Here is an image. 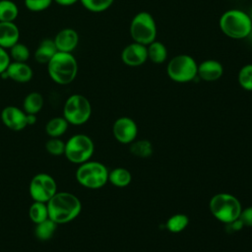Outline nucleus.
<instances>
[{"instance_id": "nucleus-32", "label": "nucleus", "mask_w": 252, "mask_h": 252, "mask_svg": "<svg viewBox=\"0 0 252 252\" xmlns=\"http://www.w3.org/2000/svg\"><path fill=\"white\" fill-rule=\"evenodd\" d=\"M53 0H24L26 8L31 12H42L48 9Z\"/></svg>"}, {"instance_id": "nucleus-16", "label": "nucleus", "mask_w": 252, "mask_h": 252, "mask_svg": "<svg viewBox=\"0 0 252 252\" xmlns=\"http://www.w3.org/2000/svg\"><path fill=\"white\" fill-rule=\"evenodd\" d=\"M223 74V67L220 62L208 59L201 62L197 68V76L206 82H214L219 80Z\"/></svg>"}, {"instance_id": "nucleus-22", "label": "nucleus", "mask_w": 252, "mask_h": 252, "mask_svg": "<svg viewBox=\"0 0 252 252\" xmlns=\"http://www.w3.org/2000/svg\"><path fill=\"white\" fill-rule=\"evenodd\" d=\"M57 229V223L49 218L41 222L35 224L34 235L38 240L46 241L49 240Z\"/></svg>"}, {"instance_id": "nucleus-35", "label": "nucleus", "mask_w": 252, "mask_h": 252, "mask_svg": "<svg viewBox=\"0 0 252 252\" xmlns=\"http://www.w3.org/2000/svg\"><path fill=\"white\" fill-rule=\"evenodd\" d=\"M53 1L60 6H72L80 0H53Z\"/></svg>"}, {"instance_id": "nucleus-26", "label": "nucleus", "mask_w": 252, "mask_h": 252, "mask_svg": "<svg viewBox=\"0 0 252 252\" xmlns=\"http://www.w3.org/2000/svg\"><path fill=\"white\" fill-rule=\"evenodd\" d=\"M11 61L16 62H27L30 58L31 52L29 47L21 42H17L11 48L8 49Z\"/></svg>"}, {"instance_id": "nucleus-24", "label": "nucleus", "mask_w": 252, "mask_h": 252, "mask_svg": "<svg viewBox=\"0 0 252 252\" xmlns=\"http://www.w3.org/2000/svg\"><path fill=\"white\" fill-rule=\"evenodd\" d=\"M131 179V173L123 167H117L108 172V181L116 187H126Z\"/></svg>"}, {"instance_id": "nucleus-29", "label": "nucleus", "mask_w": 252, "mask_h": 252, "mask_svg": "<svg viewBox=\"0 0 252 252\" xmlns=\"http://www.w3.org/2000/svg\"><path fill=\"white\" fill-rule=\"evenodd\" d=\"M130 151L134 156L140 158H148L153 154V147L149 141L140 140L131 145Z\"/></svg>"}, {"instance_id": "nucleus-20", "label": "nucleus", "mask_w": 252, "mask_h": 252, "mask_svg": "<svg viewBox=\"0 0 252 252\" xmlns=\"http://www.w3.org/2000/svg\"><path fill=\"white\" fill-rule=\"evenodd\" d=\"M148 59H150L155 64H161L167 58V49L163 43L155 40L149 45H147Z\"/></svg>"}, {"instance_id": "nucleus-28", "label": "nucleus", "mask_w": 252, "mask_h": 252, "mask_svg": "<svg viewBox=\"0 0 252 252\" xmlns=\"http://www.w3.org/2000/svg\"><path fill=\"white\" fill-rule=\"evenodd\" d=\"M80 2L88 11L100 13L110 8L114 0H80Z\"/></svg>"}, {"instance_id": "nucleus-13", "label": "nucleus", "mask_w": 252, "mask_h": 252, "mask_svg": "<svg viewBox=\"0 0 252 252\" xmlns=\"http://www.w3.org/2000/svg\"><path fill=\"white\" fill-rule=\"evenodd\" d=\"M122 62L130 67H138L148 60L147 46L133 41L126 45L121 52Z\"/></svg>"}, {"instance_id": "nucleus-21", "label": "nucleus", "mask_w": 252, "mask_h": 252, "mask_svg": "<svg viewBox=\"0 0 252 252\" xmlns=\"http://www.w3.org/2000/svg\"><path fill=\"white\" fill-rule=\"evenodd\" d=\"M69 123L62 117H53L45 125V132L50 138H59L67 131Z\"/></svg>"}, {"instance_id": "nucleus-19", "label": "nucleus", "mask_w": 252, "mask_h": 252, "mask_svg": "<svg viewBox=\"0 0 252 252\" xmlns=\"http://www.w3.org/2000/svg\"><path fill=\"white\" fill-rule=\"evenodd\" d=\"M43 96L37 92H32L26 95L23 101V110L27 114H36L43 107Z\"/></svg>"}, {"instance_id": "nucleus-10", "label": "nucleus", "mask_w": 252, "mask_h": 252, "mask_svg": "<svg viewBox=\"0 0 252 252\" xmlns=\"http://www.w3.org/2000/svg\"><path fill=\"white\" fill-rule=\"evenodd\" d=\"M29 192L33 201L47 203L57 192V184L51 175L37 173L30 182Z\"/></svg>"}, {"instance_id": "nucleus-15", "label": "nucleus", "mask_w": 252, "mask_h": 252, "mask_svg": "<svg viewBox=\"0 0 252 252\" xmlns=\"http://www.w3.org/2000/svg\"><path fill=\"white\" fill-rule=\"evenodd\" d=\"M33 71L32 68L27 62H16L11 61L7 70L1 75V77L9 78L10 80L25 84L32 79Z\"/></svg>"}, {"instance_id": "nucleus-18", "label": "nucleus", "mask_w": 252, "mask_h": 252, "mask_svg": "<svg viewBox=\"0 0 252 252\" xmlns=\"http://www.w3.org/2000/svg\"><path fill=\"white\" fill-rule=\"evenodd\" d=\"M57 52L53 38H44L37 45L33 56L37 63L47 64Z\"/></svg>"}, {"instance_id": "nucleus-25", "label": "nucleus", "mask_w": 252, "mask_h": 252, "mask_svg": "<svg viewBox=\"0 0 252 252\" xmlns=\"http://www.w3.org/2000/svg\"><path fill=\"white\" fill-rule=\"evenodd\" d=\"M29 217L30 220L35 224L48 219L47 204L43 202L33 201L29 209Z\"/></svg>"}, {"instance_id": "nucleus-5", "label": "nucleus", "mask_w": 252, "mask_h": 252, "mask_svg": "<svg viewBox=\"0 0 252 252\" xmlns=\"http://www.w3.org/2000/svg\"><path fill=\"white\" fill-rule=\"evenodd\" d=\"M76 179L84 187L98 189L108 181V170L98 161H86L79 164L76 170Z\"/></svg>"}, {"instance_id": "nucleus-6", "label": "nucleus", "mask_w": 252, "mask_h": 252, "mask_svg": "<svg viewBox=\"0 0 252 252\" xmlns=\"http://www.w3.org/2000/svg\"><path fill=\"white\" fill-rule=\"evenodd\" d=\"M130 35L133 41L146 46L155 41L157 25L154 17L148 12L136 14L130 24Z\"/></svg>"}, {"instance_id": "nucleus-17", "label": "nucleus", "mask_w": 252, "mask_h": 252, "mask_svg": "<svg viewBox=\"0 0 252 252\" xmlns=\"http://www.w3.org/2000/svg\"><path fill=\"white\" fill-rule=\"evenodd\" d=\"M20 39V30L15 22H0V46L11 48Z\"/></svg>"}, {"instance_id": "nucleus-30", "label": "nucleus", "mask_w": 252, "mask_h": 252, "mask_svg": "<svg viewBox=\"0 0 252 252\" xmlns=\"http://www.w3.org/2000/svg\"><path fill=\"white\" fill-rule=\"evenodd\" d=\"M237 80L242 89L252 91V64H246L239 70Z\"/></svg>"}, {"instance_id": "nucleus-7", "label": "nucleus", "mask_w": 252, "mask_h": 252, "mask_svg": "<svg viewBox=\"0 0 252 252\" xmlns=\"http://www.w3.org/2000/svg\"><path fill=\"white\" fill-rule=\"evenodd\" d=\"M92 105L89 99L80 94L70 95L63 106V117L69 124L83 125L91 117Z\"/></svg>"}, {"instance_id": "nucleus-2", "label": "nucleus", "mask_w": 252, "mask_h": 252, "mask_svg": "<svg viewBox=\"0 0 252 252\" xmlns=\"http://www.w3.org/2000/svg\"><path fill=\"white\" fill-rule=\"evenodd\" d=\"M50 79L58 85H69L78 74V62L72 53L58 51L46 64Z\"/></svg>"}, {"instance_id": "nucleus-11", "label": "nucleus", "mask_w": 252, "mask_h": 252, "mask_svg": "<svg viewBox=\"0 0 252 252\" xmlns=\"http://www.w3.org/2000/svg\"><path fill=\"white\" fill-rule=\"evenodd\" d=\"M113 135L115 139L123 144L131 143L138 134V127L135 121L129 117H120L113 124Z\"/></svg>"}, {"instance_id": "nucleus-23", "label": "nucleus", "mask_w": 252, "mask_h": 252, "mask_svg": "<svg viewBox=\"0 0 252 252\" xmlns=\"http://www.w3.org/2000/svg\"><path fill=\"white\" fill-rule=\"evenodd\" d=\"M19 16L18 5L12 0H0V22H15Z\"/></svg>"}, {"instance_id": "nucleus-1", "label": "nucleus", "mask_w": 252, "mask_h": 252, "mask_svg": "<svg viewBox=\"0 0 252 252\" xmlns=\"http://www.w3.org/2000/svg\"><path fill=\"white\" fill-rule=\"evenodd\" d=\"M46 204L48 218L57 224L73 220L82 211L80 199L70 192H56Z\"/></svg>"}, {"instance_id": "nucleus-4", "label": "nucleus", "mask_w": 252, "mask_h": 252, "mask_svg": "<svg viewBox=\"0 0 252 252\" xmlns=\"http://www.w3.org/2000/svg\"><path fill=\"white\" fill-rule=\"evenodd\" d=\"M210 210L217 220L228 223L239 219L242 208L240 202L234 196L227 193H219L211 199Z\"/></svg>"}, {"instance_id": "nucleus-14", "label": "nucleus", "mask_w": 252, "mask_h": 252, "mask_svg": "<svg viewBox=\"0 0 252 252\" xmlns=\"http://www.w3.org/2000/svg\"><path fill=\"white\" fill-rule=\"evenodd\" d=\"M53 40L58 51L72 53L79 44V34L74 29L65 28L56 33Z\"/></svg>"}, {"instance_id": "nucleus-31", "label": "nucleus", "mask_w": 252, "mask_h": 252, "mask_svg": "<svg viewBox=\"0 0 252 252\" xmlns=\"http://www.w3.org/2000/svg\"><path fill=\"white\" fill-rule=\"evenodd\" d=\"M45 150L51 156H62L65 152V142L60 138H50L45 143Z\"/></svg>"}, {"instance_id": "nucleus-3", "label": "nucleus", "mask_w": 252, "mask_h": 252, "mask_svg": "<svg viewBox=\"0 0 252 252\" xmlns=\"http://www.w3.org/2000/svg\"><path fill=\"white\" fill-rule=\"evenodd\" d=\"M220 29L223 34L233 39H242L252 32V20L244 11L231 9L220 18Z\"/></svg>"}, {"instance_id": "nucleus-12", "label": "nucleus", "mask_w": 252, "mask_h": 252, "mask_svg": "<svg viewBox=\"0 0 252 252\" xmlns=\"http://www.w3.org/2000/svg\"><path fill=\"white\" fill-rule=\"evenodd\" d=\"M1 119L3 124L13 131H21L28 126L27 113L14 105H8L3 108Z\"/></svg>"}, {"instance_id": "nucleus-27", "label": "nucleus", "mask_w": 252, "mask_h": 252, "mask_svg": "<svg viewBox=\"0 0 252 252\" xmlns=\"http://www.w3.org/2000/svg\"><path fill=\"white\" fill-rule=\"evenodd\" d=\"M189 220L186 215L177 214L169 218L166 221V227L171 232H180L188 225Z\"/></svg>"}, {"instance_id": "nucleus-34", "label": "nucleus", "mask_w": 252, "mask_h": 252, "mask_svg": "<svg viewBox=\"0 0 252 252\" xmlns=\"http://www.w3.org/2000/svg\"><path fill=\"white\" fill-rule=\"evenodd\" d=\"M239 220L243 225L252 226V207H248L245 210H242L239 216Z\"/></svg>"}, {"instance_id": "nucleus-33", "label": "nucleus", "mask_w": 252, "mask_h": 252, "mask_svg": "<svg viewBox=\"0 0 252 252\" xmlns=\"http://www.w3.org/2000/svg\"><path fill=\"white\" fill-rule=\"evenodd\" d=\"M10 63L11 58L8 50L0 46V76L7 70Z\"/></svg>"}, {"instance_id": "nucleus-36", "label": "nucleus", "mask_w": 252, "mask_h": 252, "mask_svg": "<svg viewBox=\"0 0 252 252\" xmlns=\"http://www.w3.org/2000/svg\"><path fill=\"white\" fill-rule=\"evenodd\" d=\"M36 122V114H27L28 125H33Z\"/></svg>"}, {"instance_id": "nucleus-8", "label": "nucleus", "mask_w": 252, "mask_h": 252, "mask_svg": "<svg viewBox=\"0 0 252 252\" xmlns=\"http://www.w3.org/2000/svg\"><path fill=\"white\" fill-rule=\"evenodd\" d=\"M94 151V145L89 136L76 134L65 142L64 156L72 163L81 164L90 160Z\"/></svg>"}, {"instance_id": "nucleus-9", "label": "nucleus", "mask_w": 252, "mask_h": 252, "mask_svg": "<svg viewBox=\"0 0 252 252\" xmlns=\"http://www.w3.org/2000/svg\"><path fill=\"white\" fill-rule=\"evenodd\" d=\"M198 64L188 54H178L172 57L166 66L167 76L174 82L187 83L197 77Z\"/></svg>"}]
</instances>
